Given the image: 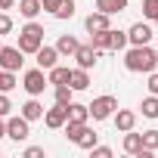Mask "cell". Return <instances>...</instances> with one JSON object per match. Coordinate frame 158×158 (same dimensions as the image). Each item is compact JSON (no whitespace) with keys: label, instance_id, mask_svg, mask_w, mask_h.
<instances>
[{"label":"cell","instance_id":"obj_1","mask_svg":"<svg viewBox=\"0 0 158 158\" xmlns=\"http://www.w3.org/2000/svg\"><path fill=\"white\" fill-rule=\"evenodd\" d=\"M124 65H127V71H143V74H149V71H155V65H158V53H155L149 44L130 47V50L124 53Z\"/></svg>","mask_w":158,"mask_h":158},{"label":"cell","instance_id":"obj_2","mask_svg":"<svg viewBox=\"0 0 158 158\" xmlns=\"http://www.w3.org/2000/svg\"><path fill=\"white\" fill-rule=\"evenodd\" d=\"M44 25H37L34 19H28V25L19 31V50L22 53H37L40 47H44Z\"/></svg>","mask_w":158,"mask_h":158},{"label":"cell","instance_id":"obj_3","mask_svg":"<svg viewBox=\"0 0 158 158\" xmlns=\"http://www.w3.org/2000/svg\"><path fill=\"white\" fill-rule=\"evenodd\" d=\"M6 136L13 143H25L31 136V121L22 115H6Z\"/></svg>","mask_w":158,"mask_h":158},{"label":"cell","instance_id":"obj_4","mask_svg":"<svg viewBox=\"0 0 158 158\" xmlns=\"http://www.w3.org/2000/svg\"><path fill=\"white\" fill-rule=\"evenodd\" d=\"M87 109H90V118H93V121H106V118H112V115H115L118 99H115V96H96Z\"/></svg>","mask_w":158,"mask_h":158},{"label":"cell","instance_id":"obj_5","mask_svg":"<svg viewBox=\"0 0 158 158\" xmlns=\"http://www.w3.org/2000/svg\"><path fill=\"white\" fill-rule=\"evenodd\" d=\"M47 74H44V68H31V71H25V77H22V87L28 90V96H40L44 90H47Z\"/></svg>","mask_w":158,"mask_h":158},{"label":"cell","instance_id":"obj_6","mask_svg":"<svg viewBox=\"0 0 158 158\" xmlns=\"http://www.w3.org/2000/svg\"><path fill=\"white\" fill-rule=\"evenodd\" d=\"M22 56L25 53L19 47H0V68L3 71H22V65H25Z\"/></svg>","mask_w":158,"mask_h":158},{"label":"cell","instance_id":"obj_7","mask_svg":"<svg viewBox=\"0 0 158 158\" xmlns=\"http://www.w3.org/2000/svg\"><path fill=\"white\" fill-rule=\"evenodd\" d=\"M152 37H155V31H152V25H146V22H133L130 31H127V44H133V47L149 44Z\"/></svg>","mask_w":158,"mask_h":158},{"label":"cell","instance_id":"obj_8","mask_svg":"<svg viewBox=\"0 0 158 158\" xmlns=\"http://www.w3.org/2000/svg\"><path fill=\"white\" fill-rule=\"evenodd\" d=\"M74 59H77V68H87V71H90V68L99 62V50H96L93 44H87V47L81 44V47L74 50Z\"/></svg>","mask_w":158,"mask_h":158},{"label":"cell","instance_id":"obj_9","mask_svg":"<svg viewBox=\"0 0 158 158\" xmlns=\"http://www.w3.org/2000/svg\"><path fill=\"white\" fill-rule=\"evenodd\" d=\"M65 121H68V106H59V102H56L53 109H47V112H44V124H47V127H53V130H59Z\"/></svg>","mask_w":158,"mask_h":158},{"label":"cell","instance_id":"obj_10","mask_svg":"<svg viewBox=\"0 0 158 158\" xmlns=\"http://www.w3.org/2000/svg\"><path fill=\"white\" fill-rule=\"evenodd\" d=\"M112 118H115V127H118L121 133H127V130H133V127H136V115H133L130 109H115V115H112Z\"/></svg>","mask_w":158,"mask_h":158},{"label":"cell","instance_id":"obj_11","mask_svg":"<svg viewBox=\"0 0 158 158\" xmlns=\"http://www.w3.org/2000/svg\"><path fill=\"white\" fill-rule=\"evenodd\" d=\"M34 56H37V68H44V71L59 62V50H56V47H40Z\"/></svg>","mask_w":158,"mask_h":158},{"label":"cell","instance_id":"obj_12","mask_svg":"<svg viewBox=\"0 0 158 158\" xmlns=\"http://www.w3.org/2000/svg\"><path fill=\"white\" fill-rule=\"evenodd\" d=\"M84 28H87V31L93 34V31H106V28H112V25H109V16L96 10V13H90V16L84 19Z\"/></svg>","mask_w":158,"mask_h":158},{"label":"cell","instance_id":"obj_13","mask_svg":"<svg viewBox=\"0 0 158 158\" xmlns=\"http://www.w3.org/2000/svg\"><path fill=\"white\" fill-rule=\"evenodd\" d=\"M68 87H71V90H87V87H90V74H87V68H71V74H68Z\"/></svg>","mask_w":158,"mask_h":158},{"label":"cell","instance_id":"obj_14","mask_svg":"<svg viewBox=\"0 0 158 158\" xmlns=\"http://www.w3.org/2000/svg\"><path fill=\"white\" fill-rule=\"evenodd\" d=\"M68 74H71V68H65V65H53V68H47V81L53 84V87H59V84H68Z\"/></svg>","mask_w":158,"mask_h":158},{"label":"cell","instance_id":"obj_15","mask_svg":"<svg viewBox=\"0 0 158 158\" xmlns=\"http://www.w3.org/2000/svg\"><path fill=\"white\" fill-rule=\"evenodd\" d=\"M96 10L106 13V16H118L127 10V0H96Z\"/></svg>","mask_w":158,"mask_h":158},{"label":"cell","instance_id":"obj_16","mask_svg":"<svg viewBox=\"0 0 158 158\" xmlns=\"http://www.w3.org/2000/svg\"><path fill=\"white\" fill-rule=\"evenodd\" d=\"M68 121H77V124H87V121H90V109L71 99V102H68Z\"/></svg>","mask_w":158,"mask_h":158},{"label":"cell","instance_id":"obj_17","mask_svg":"<svg viewBox=\"0 0 158 158\" xmlns=\"http://www.w3.org/2000/svg\"><path fill=\"white\" fill-rule=\"evenodd\" d=\"M22 118H28V121H40V118H44V106L37 102V96H31V99L22 106Z\"/></svg>","mask_w":158,"mask_h":158},{"label":"cell","instance_id":"obj_18","mask_svg":"<svg viewBox=\"0 0 158 158\" xmlns=\"http://www.w3.org/2000/svg\"><path fill=\"white\" fill-rule=\"evenodd\" d=\"M81 47L77 44V37H71V34H62L59 40H56V50H59V56H74V50Z\"/></svg>","mask_w":158,"mask_h":158},{"label":"cell","instance_id":"obj_19","mask_svg":"<svg viewBox=\"0 0 158 158\" xmlns=\"http://www.w3.org/2000/svg\"><path fill=\"white\" fill-rule=\"evenodd\" d=\"M121 146H124V152H127V155H136V152L143 149V136H139V133H133V130H127Z\"/></svg>","mask_w":158,"mask_h":158},{"label":"cell","instance_id":"obj_20","mask_svg":"<svg viewBox=\"0 0 158 158\" xmlns=\"http://www.w3.org/2000/svg\"><path fill=\"white\" fill-rule=\"evenodd\" d=\"M96 139H99V133H96V130H90V127L84 124V130H81V136L74 139V146H81V149H93V146H96Z\"/></svg>","mask_w":158,"mask_h":158},{"label":"cell","instance_id":"obj_21","mask_svg":"<svg viewBox=\"0 0 158 158\" xmlns=\"http://www.w3.org/2000/svg\"><path fill=\"white\" fill-rule=\"evenodd\" d=\"M124 47H127V31L109 28V50H124Z\"/></svg>","mask_w":158,"mask_h":158},{"label":"cell","instance_id":"obj_22","mask_svg":"<svg viewBox=\"0 0 158 158\" xmlns=\"http://www.w3.org/2000/svg\"><path fill=\"white\" fill-rule=\"evenodd\" d=\"M19 13H22L25 19H34V16L40 13V0H19Z\"/></svg>","mask_w":158,"mask_h":158},{"label":"cell","instance_id":"obj_23","mask_svg":"<svg viewBox=\"0 0 158 158\" xmlns=\"http://www.w3.org/2000/svg\"><path fill=\"white\" fill-rule=\"evenodd\" d=\"M139 109H143V115H146V118H158V96H155V93H152V96H146Z\"/></svg>","mask_w":158,"mask_h":158},{"label":"cell","instance_id":"obj_24","mask_svg":"<svg viewBox=\"0 0 158 158\" xmlns=\"http://www.w3.org/2000/svg\"><path fill=\"white\" fill-rule=\"evenodd\" d=\"M53 16H56V19H71V16H74V0H62Z\"/></svg>","mask_w":158,"mask_h":158},{"label":"cell","instance_id":"obj_25","mask_svg":"<svg viewBox=\"0 0 158 158\" xmlns=\"http://www.w3.org/2000/svg\"><path fill=\"white\" fill-rule=\"evenodd\" d=\"M16 84H19L16 81V71H3V74H0V93H10Z\"/></svg>","mask_w":158,"mask_h":158},{"label":"cell","instance_id":"obj_26","mask_svg":"<svg viewBox=\"0 0 158 158\" xmlns=\"http://www.w3.org/2000/svg\"><path fill=\"white\" fill-rule=\"evenodd\" d=\"M90 44H93L99 53L109 50V28H106V31H93V40H90Z\"/></svg>","mask_w":158,"mask_h":158},{"label":"cell","instance_id":"obj_27","mask_svg":"<svg viewBox=\"0 0 158 158\" xmlns=\"http://www.w3.org/2000/svg\"><path fill=\"white\" fill-rule=\"evenodd\" d=\"M71 93H74V90H71L68 84H59V87H56V102H59V106H68V102H71Z\"/></svg>","mask_w":158,"mask_h":158},{"label":"cell","instance_id":"obj_28","mask_svg":"<svg viewBox=\"0 0 158 158\" xmlns=\"http://www.w3.org/2000/svg\"><path fill=\"white\" fill-rule=\"evenodd\" d=\"M143 136V149H158V130H146V133H139Z\"/></svg>","mask_w":158,"mask_h":158},{"label":"cell","instance_id":"obj_29","mask_svg":"<svg viewBox=\"0 0 158 158\" xmlns=\"http://www.w3.org/2000/svg\"><path fill=\"white\" fill-rule=\"evenodd\" d=\"M143 16L155 22V16H158V0H143Z\"/></svg>","mask_w":158,"mask_h":158},{"label":"cell","instance_id":"obj_30","mask_svg":"<svg viewBox=\"0 0 158 158\" xmlns=\"http://www.w3.org/2000/svg\"><path fill=\"white\" fill-rule=\"evenodd\" d=\"M10 31H13V19H10L6 13H0V37L10 34Z\"/></svg>","mask_w":158,"mask_h":158},{"label":"cell","instance_id":"obj_31","mask_svg":"<svg viewBox=\"0 0 158 158\" xmlns=\"http://www.w3.org/2000/svg\"><path fill=\"white\" fill-rule=\"evenodd\" d=\"M13 112V102H10V96L6 93H0V118H6Z\"/></svg>","mask_w":158,"mask_h":158},{"label":"cell","instance_id":"obj_32","mask_svg":"<svg viewBox=\"0 0 158 158\" xmlns=\"http://www.w3.org/2000/svg\"><path fill=\"white\" fill-rule=\"evenodd\" d=\"M90 155H93V158H112V149H109V146H93Z\"/></svg>","mask_w":158,"mask_h":158},{"label":"cell","instance_id":"obj_33","mask_svg":"<svg viewBox=\"0 0 158 158\" xmlns=\"http://www.w3.org/2000/svg\"><path fill=\"white\" fill-rule=\"evenodd\" d=\"M149 93L158 96V71H149Z\"/></svg>","mask_w":158,"mask_h":158},{"label":"cell","instance_id":"obj_34","mask_svg":"<svg viewBox=\"0 0 158 158\" xmlns=\"http://www.w3.org/2000/svg\"><path fill=\"white\" fill-rule=\"evenodd\" d=\"M25 158H44V149L40 146H28L25 149Z\"/></svg>","mask_w":158,"mask_h":158},{"label":"cell","instance_id":"obj_35","mask_svg":"<svg viewBox=\"0 0 158 158\" xmlns=\"http://www.w3.org/2000/svg\"><path fill=\"white\" fill-rule=\"evenodd\" d=\"M62 3V0H40V10H47V13H56V6Z\"/></svg>","mask_w":158,"mask_h":158},{"label":"cell","instance_id":"obj_36","mask_svg":"<svg viewBox=\"0 0 158 158\" xmlns=\"http://www.w3.org/2000/svg\"><path fill=\"white\" fill-rule=\"evenodd\" d=\"M13 3L16 0H0V10H13Z\"/></svg>","mask_w":158,"mask_h":158},{"label":"cell","instance_id":"obj_37","mask_svg":"<svg viewBox=\"0 0 158 158\" xmlns=\"http://www.w3.org/2000/svg\"><path fill=\"white\" fill-rule=\"evenodd\" d=\"M3 136H6V121L0 118V139H3Z\"/></svg>","mask_w":158,"mask_h":158},{"label":"cell","instance_id":"obj_38","mask_svg":"<svg viewBox=\"0 0 158 158\" xmlns=\"http://www.w3.org/2000/svg\"><path fill=\"white\" fill-rule=\"evenodd\" d=\"M155 25H158V16H155Z\"/></svg>","mask_w":158,"mask_h":158},{"label":"cell","instance_id":"obj_39","mask_svg":"<svg viewBox=\"0 0 158 158\" xmlns=\"http://www.w3.org/2000/svg\"><path fill=\"white\" fill-rule=\"evenodd\" d=\"M0 74H3V68H0Z\"/></svg>","mask_w":158,"mask_h":158},{"label":"cell","instance_id":"obj_40","mask_svg":"<svg viewBox=\"0 0 158 158\" xmlns=\"http://www.w3.org/2000/svg\"><path fill=\"white\" fill-rule=\"evenodd\" d=\"M0 47H3V44H0Z\"/></svg>","mask_w":158,"mask_h":158}]
</instances>
